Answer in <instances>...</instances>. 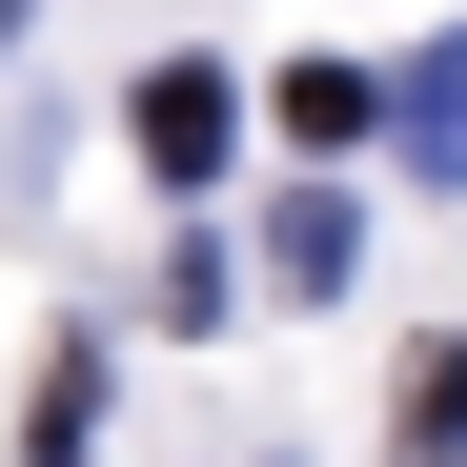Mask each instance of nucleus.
I'll use <instances>...</instances> for the list:
<instances>
[{
	"label": "nucleus",
	"mask_w": 467,
	"mask_h": 467,
	"mask_svg": "<svg viewBox=\"0 0 467 467\" xmlns=\"http://www.w3.org/2000/svg\"><path fill=\"white\" fill-rule=\"evenodd\" d=\"M122 142H142V183H223V142H244V102H223V61H163V82L122 102Z\"/></svg>",
	"instance_id": "1"
},
{
	"label": "nucleus",
	"mask_w": 467,
	"mask_h": 467,
	"mask_svg": "<svg viewBox=\"0 0 467 467\" xmlns=\"http://www.w3.org/2000/svg\"><path fill=\"white\" fill-rule=\"evenodd\" d=\"M386 142H407V183H467V21L386 82Z\"/></svg>",
	"instance_id": "2"
},
{
	"label": "nucleus",
	"mask_w": 467,
	"mask_h": 467,
	"mask_svg": "<svg viewBox=\"0 0 467 467\" xmlns=\"http://www.w3.org/2000/svg\"><path fill=\"white\" fill-rule=\"evenodd\" d=\"M346 244H366V223H346V183L265 203V285H285V305H326V285H346Z\"/></svg>",
	"instance_id": "3"
},
{
	"label": "nucleus",
	"mask_w": 467,
	"mask_h": 467,
	"mask_svg": "<svg viewBox=\"0 0 467 467\" xmlns=\"http://www.w3.org/2000/svg\"><path fill=\"white\" fill-rule=\"evenodd\" d=\"M82 427H102V326L61 346V366H41V407H21V447H41V467H82Z\"/></svg>",
	"instance_id": "4"
},
{
	"label": "nucleus",
	"mask_w": 467,
	"mask_h": 467,
	"mask_svg": "<svg viewBox=\"0 0 467 467\" xmlns=\"http://www.w3.org/2000/svg\"><path fill=\"white\" fill-rule=\"evenodd\" d=\"M366 122H386L366 61H285V142H366Z\"/></svg>",
	"instance_id": "5"
},
{
	"label": "nucleus",
	"mask_w": 467,
	"mask_h": 467,
	"mask_svg": "<svg viewBox=\"0 0 467 467\" xmlns=\"http://www.w3.org/2000/svg\"><path fill=\"white\" fill-rule=\"evenodd\" d=\"M0 21H21V0H0Z\"/></svg>",
	"instance_id": "6"
}]
</instances>
